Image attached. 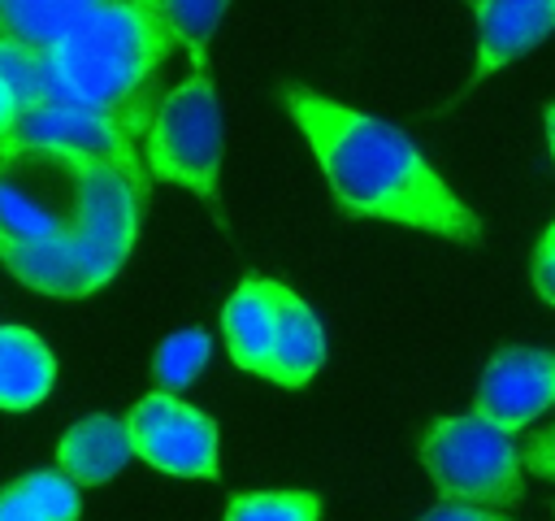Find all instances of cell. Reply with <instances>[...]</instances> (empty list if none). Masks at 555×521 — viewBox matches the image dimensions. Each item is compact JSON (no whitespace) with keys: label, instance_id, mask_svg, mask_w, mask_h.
<instances>
[{"label":"cell","instance_id":"9c48e42d","mask_svg":"<svg viewBox=\"0 0 555 521\" xmlns=\"http://www.w3.org/2000/svg\"><path fill=\"white\" fill-rule=\"evenodd\" d=\"M555 404V352L542 347H503L481 382H477V399L473 412L481 421H490L503 434L525 430L538 412H546Z\"/></svg>","mask_w":555,"mask_h":521},{"label":"cell","instance_id":"cb8c5ba5","mask_svg":"<svg viewBox=\"0 0 555 521\" xmlns=\"http://www.w3.org/2000/svg\"><path fill=\"white\" fill-rule=\"evenodd\" d=\"M17 113H22V104H17V96L4 87V78H0V152H4V143H9V135H13V126H17Z\"/></svg>","mask_w":555,"mask_h":521},{"label":"cell","instance_id":"5bb4252c","mask_svg":"<svg viewBox=\"0 0 555 521\" xmlns=\"http://www.w3.org/2000/svg\"><path fill=\"white\" fill-rule=\"evenodd\" d=\"M108 0H0V43L48 52L65 43Z\"/></svg>","mask_w":555,"mask_h":521},{"label":"cell","instance_id":"30bf717a","mask_svg":"<svg viewBox=\"0 0 555 521\" xmlns=\"http://www.w3.org/2000/svg\"><path fill=\"white\" fill-rule=\"evenodd\" d=\"M477 13V78L512 65L555 30V0H473Z\"/></svg>","mask_w":555,"mask_h":521},{"label":"cell","instance_id":"6da1fadb","mask_svg":"<svg viewBox=\"0 0 555 521\" xmlns=\"http://www.w3.org/2000/svg\"><path fill=\"white\" fill-rule=\"evenodd\" d=\"M286 109L308 135L325 182L347 213L399 221L455 243H481L477 213L455 200L403 130L308 87H286Z\"/></svg>","mask_w":555,"mask_h":521},{"label":"cell","instance_id":"5b68a950","mask_svg":"<svg viewBox=\"0 0 555 521\" xmlns=\"http://www.w3.org/2000/svg\"><path fill=\"white\" fill-rule=\"evenodd\" d=\"M143 152H147V178L195 191L221 217L217 208L221 104L208 74H191L160 100V109H152V122L143 130Z\"/></svg>","mask_w":555,"mask_h":521},{"label":"cell","instance_id":"ac0fdd59","mask_svg":"<svg viewBox=\"0 0 555 521\" xmlns=\"http://www.w3.org/2000/svg\"><path fill=\"white\" fill-rule=\"evenodd\" d=\"M321 499L308 491H247L225 504L221 521H317Z\"/></svg>","mask_w":555,"mask_h":521},{"label":"cell","instance_id":"9a60e30c","mask_svg":"<svg viewBox=\"0 0 555 521\" xmlns=\"http://www.w3.org/2000/svg\"><path fill=\"white\" fill-rule=\"evenodd\" d=\"M56 382V360L48 343L26 326H0V408L26 412L43 404Z\"/></svg>","mask_w":555,"mask_h":521},{"label":"cell","instance_id":"4316f807","mask_svg":"<svg viewBox=\"0 0 555 521\" xmlns=\"http://www.w3.org/2000/svg\"><path fill=\"white\" fill-rule=\"evenodd\" d=\"M546 139H551V152H555V104H546Z\"/></svg>","mask_w":555,"mask_h":521},{"label":"cell","instance_id":"e0dca14e","mask_svg":"<svg viewBox=\"0 0 555 521\" xmlns=\"http://www.w3.org/2000/svg\"><path fill=\"white\" fill-rule=\"evenodd\" d=\"M208 360V334L204 330H173L160 347H156V360H152V373L160 382L165 395H178L195 382V373L204 369Z\"/></svg>","mask_w":555,"mask_h":521},{"label":"cell","instance_id":"3957f363","mask_svg":"<svg viewBox=\"0 0 555 521\" xmlns=\"http://www.w3.org/2000/svg\"><path fill=\"white\" fill-rule=\"evenodd\" d=\"M87 161L56 152L0 156V260L17 282L65 300L61 243L78 213V174Z\"/></svg>","mask_w":555,"mask_h":521},{"label":"cell","instance_id":"603a6c76","mask_svg":"<svg viewBox=\"0 0 555 521\" xmlns=\"http://www.w3.org/2000/svg\"><path fill=\"white\" fill-rule=\"evenodd\" d=\"M416 521H512V517L486 512V508H468V504H438V508H429V512L416 517Z\"/></svg>","mask_w":555,"mask_h":521},{"label":"cell","instance_id":"7a4b0ae2","mask_svg":"<svg viewBox=\"0 0 555 521\" xmlns=\"http://www.w3.org/2000/svg\"><path fill=\"white\" fill-rule=\"evenodd\" d=\"M169 52L173 35L152 0H108L65 43L35 52L39 100L74 104L143 135L152 122L147 82Z\"/></svg>","mask_w":555,"mask_h":521},{"label":"cell","instance_id":"4fadbf2b","mask_svg":"<svg viewBox=\"0 0 555 521\" xmlns=\"http://www.w3.org/2000/svg\"><path fill=\"white\" fill-rule=\"evenodd\" d=\"M325 360V334L317 313L295 295L278 291V326H273V360H269V382L278 386H308Z\"/></svg>","mask_w":555,"mask_h":521},{"label":"cell","instance_id":"52a82bcc","mask_svg":"<svg viewBox=\"0 0 555 521\" xmlns=\"http://www.w3.org/2000/svg\"><path fill=\"white\" fill-rule=\"evenodd\" d=\"M4 152H56V156L117 169L134 187H147V169H139V152H134V135L121 122H108L74 104H52V100L22 104Z\"/></svg>","mask_w":555,"mask_h":521},{"label":"cell","instance_id":"7402d4cb","mask_svg":"<svg viewBox=\"0 0 555 521\" xmlns=\"http://www.w3.org/2000/svg\"><path fill=\"white\" fill-rule=\"evenodd\" d=\"M0 521H48V517H43L39 504L22 491V482H13V486L0 491Z\"/></svg>","mask_w":555,"mask_h":521},{"label":"cell","instance_id":"7c38bea8","mask_svg":"<svg viewBox=\"0 0 555 521\" xmlns=\"http://www.w3.org/2000/svg\"><path fill=\"white\" fill-rule=\"evenodd\" d=\"M130 434L121 417H82L56 443V465L74 486H104L130 460Z\"/></svg>","mask_w":555,"mask_h":521},{"label":"cell","instance_id":"d6986e66","mask_svg":"<svg viewBox=\"0 0 555 521\" xmlns=\"http://www.w3.org/2000/svg\"><path fill=\"white\" fill-rule=\"evenodd\" d=\"M22 482V491L39 504V512L48 517V521H78V486L65 478V473H52V469H39V473H26V478H17Z\"/></svg>","mask_w":555,"mask_h":521},{"label":"cell","instance_id":"8fae6325","mask_svg":"<svg viewBox=\"0 0 555 521\" xmlns=\"http://www.w3.org/2000/svg\"><path fill=\"white\" fill-rule=\"evenodd\" d=\"M278 291H282V282L247 274L221 308V330H225V347H230L234 365L247 373H260V378H269V360H273Z\"/></svg>","mask_w":555,"mask_h":521},{"label":"cell","instance_id":"d4e9b609","mask_svg":"<svg viewBox=\"0 0 555 521\" xmlns=\"http://www.w3.org/2000/svg\"><path fill=\"white\" fill-rule=\"evenodd\" d=\"M533 287H538V295H542L546 304H555V260L533 256Z\"/></svg>","mask_w":555,"mask_h":521},{"label":"cell","instance_id":"277c9868","mask_svg":"<svg viewBox=\"0 0 555 521\" xmlns=\"http://www.w3.org/2000/svg\"><path fill=\"white\" fill-rule=\"evenodd\" d=\"M421 460L447 504L468 508H516L525 495L520 452L503 430L477 412L442 417L421 434Z\"/></svg>","mask_w":555,"mask_h":521},{"label":"cell","instance_id":"ffe728a7","mask_svg":"<svg viewBox=\"0 0 555 521\" xmlns=\"http://www.w3.org/2000/svg\"><path fill=\"white\" fill-rule=\"evenodd\" d=\"M0 78L17 96V104L39 100V61H35V52L13 48V43H0Z\"/></svg>","mask_w":555,"mask_h":521},{"label":"cell","instance_id":"ba28073f","mask_svg":"<svg viewBox=\"0 0 555 521\" xmlns=\"http://www.w3.org/2000/svg\"><path fill=\"white\" fill-rule=\"evenodd\" d=\"M130 452L173 478H217V425L178 395L152 391L126 412Z\"/></svg>","mask_w":555,"mask_h":521},{"label":"cell","instance_id":"2e32d148","mask_svg":"<svg viewBox=\"0 0 555 521\" xmlns=\"http://www.w3.org/2000/svg\"><path fill=\"white\" fill-rule=\"evenodd\" d=\"M152 9L169 26L173 43L186 48L195 74H208V43H212V30L225 13V0H152Z\"/></svg>","mask_w":555,"mask_h":521},{"label":"cell","instance_id":"8992f818","mask_svg":"<svg viewBox=\"0 0 555 521\" xmlns=\"http://www.w3.org/2000/svg\"><path fill=\"white\" fill-rule=\"evenodd\" d=\"M143 187L104 165H82L78 174V213L61 243L65 256V300L100 291L130 256L139 234Z\"/></svg>","mask_w":555,"mask_h":521},{"label":"cell","instance_id":"484cf974","mask_svg":"<svg viewBox=\"0 0 555 521\" xmlns=\"http://www.w3.org/2000/svg\"><path fill=\"white\" fill-rule=\"evenodd\" d=\"M538 256H542V260H555V226L542 234V243H538Z\"/></svg>","mask_w":555,"mask_h":521},{"label":"cell","instance_id":"44dd1931","mask_svg":"<svg viewBox=\"0 0 555 521\" xmlns=\"http://www.w3.org/2000/svg\"><path fill=\"white\" fill-rule=\"evenodd\" d=\"M520 469H529V473L555 482V421H551L546 430H538V434L520 447Z\"/></svg>","mask_w":555,"mask_h":521}]
</instances>
